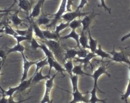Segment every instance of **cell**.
I'll use <instances>...</instances> for the list:
<instances>
[{
  "instance_id": "obj_46",
  "label": "cell",
  "mask_w": 130,
  "mask_h": 103,
  "mask_svg": "<svg viewBox=\"0 0 130 103\" xmlns=\"http://www.w3.org/2000/svg\"><path fill=\"white\" fill-rule=\"evenodd\" d=\"M2 97L0 98V103H8V98H7L4 94H2Z\"/></svg>"
},
{
  "instance_id": "obj_53",
  "label": "cell",
  "mask_w": 130,
  "mask_h": 103,
  "mask_svg": "<svg viewBox=\"0 0 130 103\" xmlns=\"http://www.w3.org/2000/svg\"><path fill=\"white\" fill-rule=\"evenodd\" d=\"M46 0H43V2H42V4H43V5H44V2H45V1Z\"/></svg>"
},
{
  "instance_id": "obj_56",
  "label": "cell",
  "mask_w": 130,
  "mask_h": 103,
  "mask_svg": "<svg viewBox=\"0 0 130 103\" xmlns=\"http://www.w3.org/2000/svg\"><path fill=\"white\" fill-rule=\"evenodd\" d=\"M80 103H85V102H80Z\"/></svg>"
},
{
  "instance_id": "obj_49",
  "label": "cell",
  "mask_w": 130,
  "mask_h": 103,
  "mask_svg": "<svg viewBox=\"0 0 130 103\" xmlns=\"http://www.w3.org/2000/svg\"><path fill=\"white\" fill-rule=\"evenodd\" d=\"M29 3H30V7L31 8H32V4L35 1V0H28Z\"/></svg>"
},
{
  "instance_id": "obj_19",
  "label": "cell",
  "mask_w": 130,
  "mask_h": 103,
  "mask_svg": "<svg viewBox=\"0 0 130 103\" xmlns=\"http://www.w3.org/2000/svg\"><path fill=\"white\" fill-rule=\"evenodd\" d=\"M18 6L19 8L22 10H24L28 13L29 11H31V8L30 7V3L28 0H18Z\"/></svg>"
},
{
  "instance_id": "obj_47",
  "label": "cell",
  "mask_w": 130,
  "mask_h": 103,
  "mask_svg": "<svg viewBox=\"0 0 130 103\" xmlns=\"http://www.w3.org/2000/svg\"><path fill=\"white\" fill-rule=\"evenodd\" d=\"M129 38H130V32L127 33V34H125V35L123 36L122 37V38H121V41H123L125 40L126 39H128Z\"/></svg>"
},
{
  "instance_id": "obj_13",
  "label": "cell",
  "mask_w": 130,
  "mask_h": 103,
  "mask_svg": "<svg viewBox=\"0 0 130 103\" xmlns=\"http://www.w3.org/2000/svg\"><path fill=\"white\" fill-rule=\"evenodd\" d=\"M43 68L41 69L37 73H34L33 74V78L32 80V84L37 83L45 79H48L50 78V76L48 75H43L42 74V70Z\"/></svg>"
},
{
  "instance_id": "obj_40",
  "label": "cell",
  "mask_w": 130,
  "mask_h": 103,
  "mask_svg": "<svg viewBox=\"0 0 130 103\" xmlns=\"http://www.w3.org/2000/svg\"><path fill=\"white\" fill-rule=\"evenodd\" d=\"M31 97H29L28 98H26L25 99L20 100H18V101H15L13 98V96H10V97H8V103H22V102L26 101L27 100L29 99Z\"/></svg>"
},
{
  "instance_id": "obj_34",
  "label": "cell",
  "mask_w": 130,
  "mask_h": 103,
  "mask_svg": "<svg viewBox=\"0 0 130 103\" xmlns=\"http://www.w3.org/2000/svg\"><path fill=\"white\" fill-rule=\"evenodd\" d=\"M4 32L6 34L12 36L17 35L15 29H14L12 27H11L9 25L4 26Z\"/></svg>"
},
{
  "instance_id": "obj_24",
  "label": "cell",
  "mask_w": 130,
  "mask_h": 103,
  "mask_svg": "<svg viewBox=\"0 0 130 103\" xmlns=\"http://www.w3.org/2000/svg\"><path fill=\"white\" fill-rule=\"evenodd\" d=\"M88 41V39L87 38V35L85 33V32L82 31L79 36V43L80 45H81L82 48H89V46L87 44Z\"/></svg>"
},
{
  "instance_id": "obj_44",
  "label": "cell",
  "mask_w": 130,
  "mask_h": 103,
  "mask_svg": "<svg viewBox=\"0 0 130 103\" xmlns=\"http://www.w3.org/2000/svg\"><path fill=\"white\" fill-rule=\"evenodd\" d=\"M86 5H88V0H81L80 4L77 7V8L82 10Z\"/></svg>"
},
{
  "instance_id": "obj_45",
  "label": "cell",
  "mask_w": 130,
  "mask_h": 103,
  "mask_svg": "<svg viewBox=\"0 0 130 103\" xmlns=\"http://www.w3.org/2000/svg\"><path fill=\"white\" fill-rule=\"evenodd\" d=\"M4 61H3V60H0V76H1V70H2V66L4 64ZM0 89L1 90V92L2 93V94H4V93H5V90L2 88V87L1 86V84H0Z\"/></svg>"
},
{
  "instance_id": "obj_51",
  "label": "cell",
  "mask_w": 130,
  "mask_h": 103,
  "mask_svg": "<svg viewBox=\"0 0 130 103\" xmlns=\"http://www.w3.org/2000/svg\"><path fill=\"white\" fill-rule=\"evenodd\" d=\"M6 14H7V13H2V14H0V19L3 18Z\"/></svg>"
},
{
  "instance_id": "obj_57",
  "label": "cell",
  "mask_w": 130,
  "mask_h": 103,
  "mask_svg": "<svg viewBox=\"0 0 130 103\" xmlns=\"http://www.w3.org/2000/svg\"><path fill=\"white\" fill-rule=\"evenodd\" d=\"M129 11H130V10H129ZM129 17H130V15H129Z\"/></svg>"
},
{
  "instance_id": "obj_30",
  "label": "cell",
  "mask_w": 130,
  "mask_h": 103,
  "mask_svg": "<svg viewBox=\"0 0 130 103\" xmlns=\"http://www.w3.org/2000/svg\"><path fill=\"white\" fill-rule=\"evenodd\" d=\"M40 44H41L40 48L43 51V52L44 53V54H45V55L46 57H50V58L55 59V58L54 57V55H53L52 53L48 48V47H47V46L45 44H44V43L42 42V43H40Z\"/></svg>"
},
{
  "instance_id": "obj_14",
  "label": "cell",
  "mask_w": 130,
  "mask_h": 103,
  "mask_svg": "<svg viewBox=\"0 0 130 103\" xmlns=\"http://www.w3.org/2000/svg\"><path fill=\"white\" fill-rule=\"evenodd\" d=\"M96 90L97 88L93 86V88L91 91H89V93L90 94L91 96L89 99L88 103H96L97 102H102L103 103H107L106 101V99H100L96 96Z\"/></svg>"
},
{
  "instance_id": "obj_42",
  "label": "cell",
  "mask_w": 130,
  "mask_h": 103,
  "mask_svg": "<svg viewBox=\"0 0 130 103\" xmlns=\"http://www.w3.org/2000/svg\"><path fill=\"white\" fill-rule=\"evenodd\" d=\"M17 34L20 36H26L27 35L28 30H19L18 29L15 30Z\"/></svg>"
},
{
  "instance_id": "obj_29",
  "label": "cell",
  "mask_w": 130,
  "mask_h": 103,
  "mask_svg": "<svg viewBox=\"0 0 130 103\" xmlns=\"http://www.w3.org/2000/svg\"><path fill=\"white\" fill-rule=\"evenodd\" d=\"M64 69V70L70 74V75H72V70L74 67L73 61L72 59L68 60V61L63 64Z\"/></svg>"
},
{
  "instance_id": "obj_28",
  "label": "cell",
  "mask_w": 130,
  "mask_h": 103,
  "mask_svg": "<svg viewBox=\"0 0 130 103\" xmlns=\"http://www.w3.org/2000/svg\"><path fill=\"white\" fill-rule=\"evenodd\" d=\"M51 20H52L48 18L47 16L43 15L37 19L36 23L39 26L42 25H45L47 26L51 22Z\"/></svg>"
},
{
  "instance_id": "obj_11",
  "label": "cell",
  "mask_w": 130,
  "mask_h": 103,
  "mask_svg": "<svg viewBox=\"0 0 130 103\" xmlns=\"http://www.w3.org/2000/svg\"><path fill=\"white\" fill-rule=\"evenodd\" d=\"M96 57V55L92 52H89L87 55L84 58H79L75 57V62H79L80 64H81L83 65V67L87 66L90 63V61L93 58Z\"/></svg>"
},
{
  "instance_id": "obj_3",
  "label": "cell",
  "mask_w": 130,
  "mask_h": 103,
  "mask_svg": "<svg viewBox=\"0 0 130 103\" xmlns=\"http://www.w3.org/2000/svg\"><path fill=\"white\" fill-rule=\"evenodd\" d=\"M67 2V0H61L58 11L55 14L53 15L54 16V18L52 19L51 22L46 26L47 28H50L52 27H55L57 23L61 19V17L66 12Z\"/></svg>"
},
{
  "instance_id": "obj_50",
  "label": "cell",
  "mask_w": 130,
  "mask_h": 103,
  "mask_svg": "<svg viewBox=\"0 0 130 103\" xmlns=\"http://www.w3.org/2000/svg\"><path fill=\"white\" fill-rule=\"evenodd\" d=\"M4 32V27L0 28V33H2L3 32ZM2 37V36H0V37Z\"/></svg>"
},
{
  "instance_id": "obj_7",
  "label": "cell",
  "mask_w": 130,
  "mask_h": 103,
  "mask_svg": "<svg viewBox=\"0 0 130 103\" xmlns=\"http://www.w3.org/2000/svg\"><path fill=\"white\" fill-rule=\"evenodd\" d=\"M73 95V99L68 103H78V102H89V97L87 95H83V93L80 92L78 87L73 89V92H70Z\"/></svg>"
},
{
  "instance_id": "obj_17",
  "label": "cell",
  "mask_w": 130,
  "mask_h": 103,
  "mask_svg": "<svg viewBox=\"0 0 130 103\" xmlns=\"http://www.w3.org/2000/svg\"><path fill=\"white\" fill-rule=\"evenodd\" d=\"M33 78V75L31 76L29 78L26 79L23 81L20 82V83L18 86V91L20 92H22L27 89L30 85L32 84V80Z\"/></svg>"
},
{
  "instance_id": "obj_36",
  "label": "cell",
  "mask_w": 130,
  "mask_h": 103,
  "mask_svg": "<svg viewBox=\"0 0 130 103\" xmlns=\"http://www.w3.org/2000/svg\"><path fill=\"white\" fill-rule=\"evenodd\" d=\"M30 41V46L32 49H36L39 48H40L41 44L40 43H39V42L37 41L36 39L32 37L31 40Z\"/></svg>"
},
{
  "instance_id": "obj_41",
  "label": "cell",
  "mask_w": 130,
  "mask_h": 103,
  "mask_svg": "<svg viewBox=\"0 0 130 103\" xmlns=\"http://www.w3.org/2000/svg\"><path fill=\"white\" fill-rule=\"evenodd\" d=\"M4 45L2 46L0 48V60L1 59V60H3V61H4L7 55L6 50L4 48Z\"/></svg>"
},
{
  "instance_id": "obj_37",
  "label": "cell",
  "mask_w": 130,
  "mask_h": 103,
  "mask_svg": "<svg viewBox=\"0 0 130 103\" xmlns=\"http://www.w3.org/2000/svg\"><path fill=\"white\" fill-rule=\"evenodd\" d=\"M88 53L89 52L86 49L80 48L79 50H78L77 56L79 58H84L87 55Z\"/></svg>"
},
{
  "instance_id": "obj_18",
  "label": "cell",
  "mask_w": 130,
  "mask_h": 103,
  "mask_svg": "<svg viewBox=\"0 0 130 103\" xmlns=\"http://www.w3.org/2000/svg\"><path fill=\"white\" fill-rule=\"evenodd\" d=\"M25 49L24 46L21 44L20 43H17V44L14 45L13 47L11 48H8L7 50H6V54L7 55L11 53H14V52H19L21 54L23 53V52Z\"/></svg>"
},
{
  "instance_id": "obj_43",
  "label": "cell",
  "mask_w": 130,
  "mask_h": 103,
  "mask_svg": "<svg viewBox=\"0 0 130 103\" xmlns=\"http://www.w3.org/2000/svg\"><path fill=\"white\" fill-rule=\"evenodd\" d=\"M73 1L74 0H67V5H66V9L67 10V12L72 11L71 7L73 5Z\"/></svg>"
},
{
  "instance_id": "obj_39",
  "label": "cell",
  "mask_w": 130,
  "mask_h": 103,
  "mask_svg": "<svg viewBox=\"0 0 130 103\" xmlns=\"http://www.w3.org/2000/svg\"><path fill=\"white\" fill-rule=\"evenodd\" d=\"M100 1L101 2V5L100 6L98 5V7L103 8L105 11H107L110 14H111L112 9L111 8H109L108 6H107V5L105 3V0H100Z\"/></svg>"
},
{
  "instance_id": "obj_33",
  "label": "cell",
  "mask_w": 130,
  "mask_h": 103,
  "mask_svg": "<svg viewBox=\"0 0 130 103\" xmlns=\"http://www.w3.org/2000/svg\"><path fill=\"white\" fill-rule=\"evenodd\" d=\"M81 26V20L75 19L70 22L69 25V27H70L72 30H75L76 29L79 28Z\"/></svg>"
},
{
  "instance_id": "obj_16",
  "label": "cell",
  "mask_w": 130,
  "mask_h": 103,
  "mask_svg": "<svg viewBox=\"0 0 130 103\" xmlns=\"http://www.w3.org/2000/svg\"><path fill=\"white\" fill-rule=\"evenodd\" d=\"M31 25L32 26L33 32H34V34L36 35V36H37L41 40L45 39L42 30L40 28V26L37 24V23L34 22V21L32 19L31 20Z\"/></svg>"
},
{
  "instance_id": "obj_9",
  "label": "cell",
  "mask_w": 130,
  "mask_h": 103,
  "mask_svg": "<svg viewBox=\"0 0 130 103\" xmlns=\"http://www.w3.org/2000/svg\"><path fill=\"white\" fill-rule=\"evenodd\" d=\"M100 14L95 13L94 10H92V12H90V14L84 16V18L81 20V24L82 26V31H86L88 30L89 27L91 23L92 20L95 18L97 15H99Z\"/></svg>"
},
{
  "instance_id": "obj_38",
  "label": "cell",
  "mask_w": 130,
  "mask_h": 103,
  "mask_svg": "<svg viewBox=\"0 0 130 103\" xmlns=\"http://www.w3.org/2000/svg\"><path fill=\"white\" fill-rule=\"evenodd\" d=\"M17 41V43H20L23 41L24 40H29L30 41L29 39L26 36H20V35H15L13 36Z\"/></svg>"
},
{
  "instance_id": "obj_1",
  "label": "cell",
  "mask_w": 130,
  "mask_h": 103,
  "mask_svg": "<svg viewBox=\"0 0 130 103\" xmlns=\"http://www.w3.org/2000/svg\"><path fill=\"white\" fill-rule=\"evenodd\" d=\"M41 42L44 43L47 46L54 55L55 60L57 59L58 62H60L63 64L65 63L63 56V52L62 49L57 41L45 39L44 40H41Z\"/></svg>"
},
{
  "instance_id": "obj_52",
  "label": "cell",
  "mask_w": 130,
  "mask_h": 103,
  "mask_svg": "<svg viewBox=\"0 0 130 103\" xmlns=\"http://www.w3.org/2000/svg\"><path fill=\"white\" fill-rule=\"evenodd\" d=\"M16 3H17V0H14V3L13 4V5H12V6H11L9 9H11L12 7H13V6H14V5Z\"/></svg>"
},
{
  "instance_id": "obj_2",
  "label": "cell",
  "mask_w": 130,
  "mask_h": 103,
  "mask_svg": "<svg viewBox=\"0 0 130 103\" xmlns=\"http://www.w3.org/2000/svg\"><path fill=\"white\" fill-rule=\"evenodd\" d=\"M57 72L54 74L52 77L47 79L45 83V90L42 99L40 101V103H51L52 101L50 99V93L52 88H53L54 83L53 80L56 76Z\"/></svg>"
},
{
  "instance_id": "obj_25",
  "label": "cell",
  "mask_w": 130,
  "mask_h": 103,
  "mask_svg": "<svg viewBox=\"0 0 130 103\" xmlns=\"http://www.w3.org/2000/svg\"><path fill=\"white\" fill-rule=\"evenodd\" d=\"M78 50L74 48H71L67 49L66 53L64 54V61L67 60L74 59L76 56L77 55Z\"/></svg>"
},
{
  "instance_id": "obj_5",
  "label": "cell",
  "mask_w": 130,
  "mask_h": 103,
  "mask_svg": "<svg viewBox=\"0 0 130 103\" xmlns=\"http://www.w3.org/2000/svg\"><path fill=\"white\" fill-rule=\"evenodd\" d=\"M109 67H107V65H102L101 66L98 67V68L94 71L92 75H90V76L93 78V80H94V84H93V86L95 87L97 89L100 91V92L103 93H105V92H103L101 91L98 87V80L99 78L102 75V74H106L107 76H108L109 77H111L110 74L107 72V69Z\"/></svg>"
},
{
  "instance_id": "obj_15",
  "label": "cell",
  "mask_w": 130,
  "mask_h": 103,
  "mask_svg": "<svg viewBox=\"0 0 130 103\" xmlns=\"http://www.w3.org/2000/svg\"><path fill=\"white\" fill-rule=\"evenodd\" d=\"M79 36H80V34H78L76 31L75 30H72L71 32L68 34L67 35L63 36H60L59 39H67L68 38H73L74 39L77 43V47H79V48H80V43H79Z\"/></svg>"
},
{
  "instance_id": "obj_21",
  "label": "cell",
  "mask_w": 130,
  "mask_h": 103,
  "mask_svg": "<svg viewBox=\"0 0 130 103\" xmlns=\"http://www.w3.org/2000/svg\"><path fill=\"white\" fill-rule=\"evenodd\" d=\"M44 36L46 39L48 40H54L58 41L60 37L57 36L54 32H51L49 30H42Z\"/></svg>"
},
{
  "instance_id": "obj_32",
  "label": "cell",
  "mask_w": 130,
  "mask_h": 103,
  "mask_svg": "<svg viewBox=\"0 0 130 103\" xmlns=\"http://www.w3.org/2000/svg\"><path fill=\"white\" fill-rule=\"evenodd\" d=\"M69 23L68 22H66V23H63V22H60V24L58 25H56L55 26V30L54 31V33L59 37H60L59 35V32L64 29L65 28H66L67 27H68L69 26Z\"/></svg>"
},
{
  "instance_id": "obj_27",
  "label": "cell",
  "mask_w": 130,
  "mask_h": 103,
  "mask_svg": "<svg viewBox=\"0 0 130 103\" xmlns=\"http://www.w3.org/2000/svg\"><path fill=\"white\" fill-rule=\"evenodd\" d=\"M129 71V80H128V84L125 90V92L121 95V99L123 100L124 102L127 101V98L130 96V65L128 67Z\"/></svg>"
},
{
  "instance_id": "obj_4",
  "label": "cell",
  "mask_w": 130,
  "mask_h": 103,
  "mask_svg": "<svg viewBox=\"0 0 130 103\" xmlns=\"http://www.w3.org/2000/svg\"><path fill=\"white\" fill-rule=\"evenodd\" d=\"M110 55H111V59L116 62L119 63H125L128 65H130V61L128 58V55H126L122 50L118 52L115 49L114 44L113 46V48L112 51L107 52Z\"/></svg>"
},
{
  "instance_id": "obj_31",
  "label": "cell",
  "mask_w": 130,
  "mask_h": 103,
  "mask_svg": "<svg viewBox=\"0 0 130 103\" xmlns=\"http://www.w3.org/2000/svg\"><path fill=\"white\" fill-rule=\"evenodd\" d=\"M36 66V69L35 72V73H37L38 71H39L41 69L43 68L45 66L48 65L47 62V57L45 58L44 59L37 61V63L35 64Z\"/></svg>"
},
{
  "instance_id": "obj_54",
  "label": "cell",
  "mask_w": 130,
  "mask_h": 103,
  "mask_svg": "<svg viewBox=\"0 0 130 103\" xmlns=\"http://www.w3.org/2000/svg\"><path fill=\"white\" fill-rule=\"evenodd\" d=\"M125 103H128V101H127V102H125Z\"/></svg>"
},
{
  "instance_id": "obj_20",
  "label": "cell",
  "mask_w": 130,
  "mask_h": 103,
  "mask_svg": "<svg viewBox=\"0 0 130 103\" xmlns=\"http://www.w3.org/2000/svg\"><path fill=\"white\" fill-rule=\"evenodd\" d=\"M88 43H89L88 46H89V48L90 49L91 52L94 53V52L97 48V44H98L97 39H93L92 37L89 29L88 30Z\"/></svg>"
},
{
  "instance_id": "obj_48",
  "label": "cell",
  "mask_w": 130,
  "mask_h": 103,
  "mask_svg": "<svg viewBox=\"0 0 130 103\" xmlns=\"http://www.w3.org/2000/svg\"><path fill=\"white\" fill-rule=\"evenodd\" d=\"M12 10H10V9H6V10H1V9H0V14H2V13H8L9 12H10Z\"/></svg>"
},
{
  "instance_id": "obj_10",
  "label": "cell",
  "mask_w": 130,
  "mask_h": 103,
  "mask_svg": "<svg viewBox=\"0 0 130 103\" xmlns=\"http://www.w3.org/2000/svg\"><path fill=\"white\" fill-rule=\"evenodd\" d=\"M47 62L49 66V72L47 75L50 76L51 70L52 68H54L57 73L59 72L62 75H63V72L65 71V70L62 67V66L60 64V63L55 59H53L50 57H47Z\"/></svg>"
},
{
  "instance_id": "obj_6",
  "label": "cell",
  "mask_w": 130,
  "mask_h": 103,
  "mask_svg": "<svg viewBox=\"0 0 130 103\" xmlns=\"http://www.w3.org/2000/svg\"><path fill=\"white\" fill-rule=\"evenodd\" d=\"M90 13V12H82L81 10L77 8L74 11L67 12L65 14H63L61 17V19H62L63 20L66 21V22L70 23L78 17L85 16Z\"/></svg>"
},
{
  "instance_id": "obj_26",
  "label": "cell",
  "mask_w": 130,
  "mask_h": 103,
  "mask_svg": "<svg viewBox=\"0 0 130 103\" xmlns=\"http://www.w3.org/2000/svg\"><path fill=\"white\" fill-rule=\"evenodd\" d=\"M18 12H19V10H17V11H16L15 13L13 14L11 17V22H12V23L15 25L16 26H18V25H19L20 24H21L23 21V20L20 19L18 15Z\"/></svg>"
},
{
  "instance_id": "obj_55",
  "label": "cell",
  "mask_w": 130,
  "mask_h": 103,
  "mask_svg": "<svg viewBox=\"0 0 130 103\" xmlns=\"http://www.w3.org/2000/svg\"><path fill=\"white\" fill-rule=\"evenodd\" d=\"M128 56H129V57H130V54H129V55H128Z\"/></svg>"
},
{
  "instance_id": "obj_12",
  "label": "cell",
  "mask_w": 130,
  "mask_h": 103,
  "mask_svg": "<svg viewBox=\"0 0 130 103\" xmlns=\"http://www.w3.org/2000/svg\"><path fill=\"white\" fill-rule=\"evenodd\" d=\"M42 2L43 0H39L38 3L34 7L32 11L30 12V14L29 16V18H30L31 19L38 17L40 15L41 10H42L43 8Z\"/></svg>"
},
{
  "instance_id": "obj_23",
  "label": "cell",
  "mask_w": 130,
  "mask_h": 103,
  "mask_svg": "<svg viewBox=\"0 0 130 103\" xmlns=\"http://www.w3.org/2000/svg\"><path fill=\"white\" fill-rule=\"evenodd\" d=\"M94 53L96 55V56H100L102 59L104 58H109L111 59L110 55L107 52L103 50L100 44L98 45V48L95 49V50L94 52Z\"/></svg>"
},
{
  "instance_id": "obj_35",
  "label": "cell",
  "mask_w": 130,
  "mask_h": 103,
  "mask_svg": "<svg viewBox=\"0 0 130 103\" xmlns=\"http://www.w3.org/2000/svg\"><path fill=\"white\" fill-rule=\"evenodd\" d=\"M18 86L10 87L7 90L5 91L4 95L6 96H7L8 97L10 96H13V95L14 94V93L17 91H18Z\"/></svg>"
},
{
  "instance_id": "obj_8",
  "label": "cell",
  "mask_w": 130,
  "mask_h": 103,
  "mask_svg": "<svg viewBox=\"0 0 130 103\" xmlns=\"http://www.w3.org/2000/svg\"><path fill=\"white\" fill-rule=\"evenodd\" d=\"M22 56V60H23V73L21 79L20 80V82L23 81V80H25L27 78V75L29 71V70L31 66L35 65L37 63V61H30L28 60L23 53L21 54Z\"/></svg>"
},
{
  "instance_id": "obj_22",
  "label": "cell",
  "mask_w": 130,
  "mask_h": 103,
  "mask_svg": "<svg viewBox=\"0 0 130 103\" xmlns=\"http://www.w3.org/2000/svg\"><path fill=\"white\" fill-rule=\"evenodd\" d=\"M83 67V65L81 64H80L78 65H75L73 68L72 70V73H73L75 75H80V76H83V75H87L88 76H90V74L85 73L83 70H82V68Z\"/></svg>"
}]
</instances>
